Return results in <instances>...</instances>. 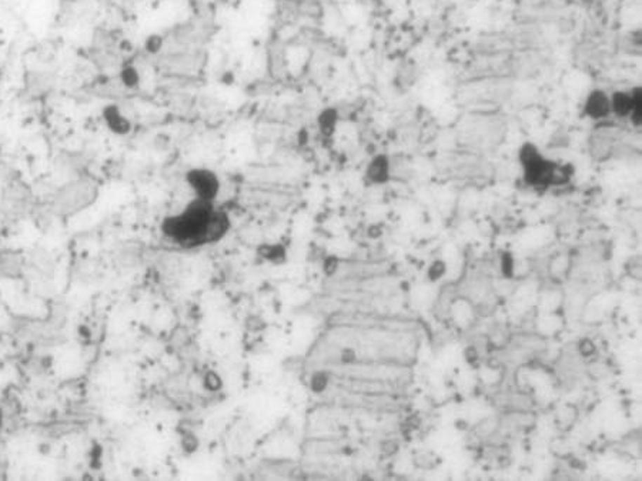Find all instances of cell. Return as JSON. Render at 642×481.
Masks as SVG:
<instances>
[{
  "label": "cell",
  "instance_id": "6da1fadb",
  "mask_svg": "<svg viewBox=\"0 0 642 481\" xmlns=\"http://www.w3.org/2000/svg\"><path fill=\"white\" fill-rule=\"evenodd\" d=\"M227 230V216L203 199H196L183 213L166 218L163 223V233L185 247L218 242Z\"/></svg>",
  "mask_w": 642,
  "mask_h": 481
},
{
  "label": "cell",
  "instance_id": "7a4b0ae2",
  "mask_svg": "<svg viewBox=\"0 0 642 481\" xmlns=\"http://www.w3.org/2000/svg\"><path fill=\"white\" fill-rule=\"evenodd\" d=\"M98 196V187L88 179L73 180L58 190L52 207L56 214L67 217L89 207Z\"/></svg>",
  "mask_w": 642,
  "mask_h": 481
},
{
  "label": "cell",
  "instance_id": "3957f363",
  "mask_svg": "<svg viewBox=\"0 0 642 481\" xmlns=\"http://www.w3.org/2000/svg\"><path fill=\"white\" fill-rule=\"evenodd\" d=\"M30 203V190L18 174L9 179L0 193V210L8 216L23 214Z\"/></svg>",
  "mask_w": 642,
  "mask_h": 481
},
{
  "label": "cell",
  "instance_id": "277c9868",
  "mask_svg": "<svg viewBox=\"0 0 642 481\" xmlns=\"http://www.w3.org/2000/svg\"><path fill=\"white\" fill-rule=\"evenodd\" d=\"M189 182L197 195V199L213 202L219 193V180L208 170H193L189 173Z\"/></svg>",
  "mask_w": 642,
  "mask_h": 481
},
{
  "label": "cell",
  "instance_id": "5b68a950",
  "mask_svg": "<svg viewBox=\"0 0 642 481\" xmlns=\"http://www.w3.org/2000/svg\"><path fill=\"white\" fill-rule=\"evenodd\" d=\"M584 112L594 120L606 119L611 113V100L603 91H594L585 102Z\"/></svg>",
  "mask_w": 642,
  "mask_h": 481
},
{
  "label": "cell",
  "instance_id": "8992f818",
  "mask_svg": "<svg viewBox=\"0 0 642 481\" xmlns=\"http://www.w3.org/2000/svg\"><path fill=\"white\" fill-rule=\"evenodd\" d=\"M103 119L113 133L126 135L131 132V129H132L131 121H128V119L114 105H110L103 110Z\"/></svg>",
  "mask_w": 642,
  "mask_h": 481
},
{
  "label": "cell",
  "instance_id": "52a82bcc",
  "mask_svg": "<svg viewBox=\"0 0 642 481\" xmlns=\"http://www.w3.org/2000/svg\"><path fill=\"white\" fill-rule=\"evenodd\" d=\"M389 173H390V163L384 156L375 157L371 162V164L368 166V178L373 182L381 183L384 180H387Z\"/></svg>",
  "mask_w": 642,
  "mask_h": 481
},
{
  "label": "cell",
  "instance_id": "ba28073f",
  "mask_svg": "<svg viewBox=\"0 0 642 481\" xmlns=\"http://www.w3.org/2000/svg\"><path fill=\"white\" fill-rule=\"evenodd\" d=\"M611 100V112L620 117H628L632 110V96L627 92L614 93Z\"/></svg>",
  "mask_w": 642,
  "mask_h": 481
},
{
  "label": "cell",
  "instance_id": "9c48e42d",
  "mask_svg": "<svg viewBox=\"0 0 642 481\" xmlns=\"http://www.w3.org/2000/svg\"><path fill=\"white\" fill-rule=\"evenodd\" d=\"M52 86V79L49 76H43V74H34L32 79H27L26 81V89L29 95L32 96H41L46 95Z\"/></svg>",
  "mask_w": 642,
  "mask_h": 481
},
{
  "label": "cell",
  "instance_id": "30bf717a",
  "mask_svg": "<svg viewBox=\"0 0 642 481\" xmlns=\"http://www.w3.org/2000/svg\"><path fill=\"white\" fill-rule=\"evenodd\" d=\"M22 261L18 254L9 253L0 256V276H13L20 272Z\"/></svg>",
  "mask_w": 642,
  "mask_h": 481
},
{
  "label": "cell",
  "instance_id": "8fae6325",
  "mask_svg": "<svg viewBox=\"0 0 642 481\" xmlns=\"http://www.w3.org/2000/svg\"><path fill=\"white\" fill-rule=\"evenodd\" d=\"M337 113L331 109H327L324 110L320 116H319V126L321 129V132L326 135V136H330L333 135L334 132V129H335V124H337Z\"/></svg>",
  "mask_w": 642,
  "mask_h": 481
},
{
  "label": "cell",
  "instance_id": "7c38bea8",
  "mask_svg": "<svg viewBox=\"0 0 642 481\" xmlns=\"http://www.w3.org/2000/svg\"><path fill=\"white\" fill-rule=\"evenodd\" d=\"M632 96V110H631V120L635 126H641L642 123V89L635 87L631 93Z\"/></svg>",
  "mask_w": 642,
  "mask_h": 481
},
{
  "label": "cell",
  "instance_id": "4fadbf2b",
  "mask_svg": "<svg viewBox=\"0 0 642 481\" xmlns=\"http://www.w3.org/2000/svg\"><path fill=\"white\" fill-rule=\"evenodd\" d=\"M121 80L127 87H133L139 83V74L135 67H126L121 72Z\"/></svg>",
  "mask_w": 642,
  "mask_h": 481
},
{
  "label": "cell",
  "instance_id": "5bb4252c",
  "mask_svg": "<svg viewBox=\"0 0 642 481\" xmlns=\"http://www.w3.org/2000/svg\"><path fill=\"white\" fill-rule=\"evenodd\" d=\"M13 176V170L6 166L5 163H0V193H2L5 185L9 182V179Z\"/></svg>",
  "mask_w": 642,
  "mask_h": 481
},
{
  "label": "cell",
  "instance_id": "9a60e30c",
  "mask_svg": "<svg viewBox=\"0 0 642 481\" xmlns=\"http://www.w3.org/2000/svg\"><path fill=\"white\" fill-rule=\"evenodd\" d=\"M0 77H2V72H0Z\"/></svg>",
  "mask_w": 642,
  "mask_h": 481
}]
</instances>
